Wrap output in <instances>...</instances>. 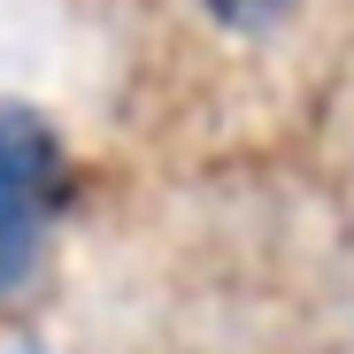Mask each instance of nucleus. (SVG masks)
<instances>
[{"label":"nucleus","instance_id":"f257e3e1","mask_svg":"<svg viewBox=\"0 0 354 354\" xmlns=\"http://www.w3.org/2000/svg\"><path fill=\"white\" fill-rule=\"evenodd\" d=\"M70 162L46 115L31 108H0V301H16L39 270V231L46 208L62 201Z\"/></svg>","mask_w":354,"mask_h":354},{"label":"nucleus","instance_id":"f03ea898","mask_svg":"<svg viewBox=\"0 0 354 354\" xmlns=\"http://www.w3.org/2000/svg\"><path fill=\"white\" fill-rule=\"evenodd\" d=\"M208 16H216L223 31H262V24L285 16V0H208Z\"/></svg>","mask_w":354,"mask_h":354}]
</instances>
